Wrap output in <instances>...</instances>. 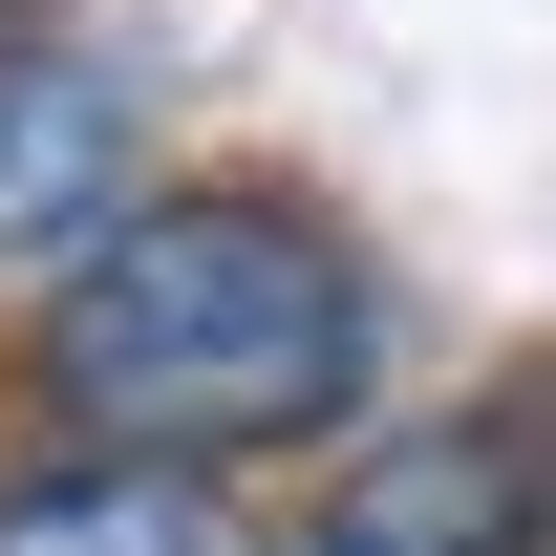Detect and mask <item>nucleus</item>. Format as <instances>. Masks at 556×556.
Masks as SVG:
<instances>
[{
	"mask_svg": "<svg viewBox=\"0 0 556 556\" xmlns=\"http://www.w3.org/2000/svg\"><path fill=\"white\" fill-rule=\"evenodd\" d=\"M0 407L150 471H343L386 428V257L300 172H172L108 257L0 321Z\"/></svg>",
	"mask_w": 556,
	"mask_h": 556,
	"instance_id": "obj_1",
	"label": "nucleus"
},
{
	"mask_svg": "<svg viewBox=\"0 0 556 556\" xmlns=\"http://www.w3.org/2000/svg\"><path fill=\"white\" fill-rule=\"evenodd\" d=\"M150 193H172V108H150V65L86 43V22H22V43H0V321H43Z\"/></svg>",
	"mask_w": 556,
	"mask_h": 556,
	"instance_id": "obj_2",
	"label": "nucleus"
},
{
	"mask_svg": "<svg viewBox=\"0 0 556 556\" xmlns=\"http://www.w3.org/2000/svg\"><path fill=\"white\" fill-rule=\"evenodd\" d=\"M278 556H556V428L535 407H386L343 471H300Z\"/></svg>",
	"mask_w": 556,
	"mask_h": 556,
	"instance_id": "obj_3",
	"label": "nucleus"
},
{
	"mask_svg": "<svg viewBox=\"0 0 556 556\" xmlns=\"http://www.w3.org/2000/svg\"><path fill=\"white\" fill-rule=\"evenodd\" d=\"M0 556H278V514L236 471H150V450L0 428Z\"/></svg>",
	"mask_w": 556,
	"mask_h": 556,
	"instance_id": "obj_4",
	"label": "nucleus"
},
{
	"mask_svg": "<svg viewBox=\"0 0 556 556\" xmlns=\"http://www.w3.org/2000/svg\"><path fill=\"white\" fill-rule=\"evenodd\" d=\"M22 22H65V0H0V43H22Z\"/></svg>",
	"mask_w": 556,
	"mask_h": 556,
	"instance_id": "obj_5",
	"label": "nucleus"
}]
</instances>
